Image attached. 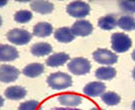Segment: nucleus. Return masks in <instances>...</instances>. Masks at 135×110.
I'll list each match as a JSON object with an SVG mask.
<instances>
[{
	"label": "nucleus",
	"mask_w": 135,
	"mask_h": 110,
	"mask_svg": "<svg viewBox=\"0 0 135 110\" xmlns=\"http://www.w3.org/2000/svg\"><path fill=\"white\" fill-rule=\"evenodd\" d=\"M52 31V25L47 22H40L33 26V35L36 37H47L51 35Z\"/></svg>",
	"instance_id": "obj_18"
},
{
	"label": "nucleus",
	"mask_w": 135,
	"mask_h": 110,
	"mask_svg": "<svg viewBox=\"0 0 135 110\" xmlns=\"http://www.w3.org/2000/svg\"><path fill=\"white\" fill-rule=\"evenodd\" d=\"M7 4V1H0V7H3V6H5Z\"/></svg>",
	"instance_id": "obj_28"
},
{
	"label": "nucleus",
	"mask_w": 135,
	"mask_h": 110,
	"mask_svg": "<svg viewBox=\"0 0 135 110\" xmlns=\"http://www.w3.org/2000/svg\"><path fill=\"white\" fill-rule=\"evenodd\" d=\"M119 7L124 12L135 13V1H120Z\"/></svg>",
	"instance_id": "obj_25"
},
{
	"label": "nucleus",
	"mask_w": 135,
	"mask_h": 110,
	"mask_svg": "<svg viewBox=\"0 0 135 110\" xmlns=\"http://www.w3.org/2000/svg\"><path fill=\"white\" fill-rule=\"evenodd\" d=\"M132 110H135V100L133 101V103H132Z\"/></svg>",
	"instance_id": "obj_31"
},
{
	"label": "nucleus",
	"mask_w": 135,
	"mask_h": 110,
	"mask_svg": "<svg viewBox=\"0 0 135 110\" xmlns=\"http://www.w3.org/2000/svg\"><path fill=\"white\" fill-rule=\"evenodd\" d=\"M20 74V71L16 67L7 64L0 65V81L4 83H10L15 81Z\"/></svg>",
	"instance_id": "obj_7"
},
{
	"label": "nucleus",
	"mask_w": 135,
	"mask_h": 110,
	"mask_svg": "<svg viewBox=\"0 0 135 110\" xmlns=\"http://www.w3.org/2000/svg\"><path fill=\"white\" fill-rule=\"evenodd\" d=\"M3 105H4V98H3V97L0 95V108H1Z\"/></svg>",
	"instance_id": "obj_27"
},
{
	"label": "nucleus",
	"mask_w": 135,
	"mask_h": 110,
	"mask_svg": "<svg viewBox=\"0 0 135 110\" xmlns=\"http://www.w3.org/2000/svg\"><path fill=\"white\" fill-rule=\"evenodd\" d=\"M90 110H105V109H102V108H99V107H93V108Z\"/></svg>",
	"instance_id": "obj_29"
},
{
	"label": "nucleus",
	"mask_w": 135,
	"mask_h": 110,
	"mask_svg": "<svg viewBox=\"0 0 135 110\" xmlns=\"http://www.w3.org/2000/svg\"><path fill=\"white\" fill-rule=\"evenodd\" d=\"M111 46L112 49L117 53H123L131 48L132 40L125 33L116 32L111 36Z\"/></svg>",
	"instance_id": "obj_2"
},
{
	"label": "nucleus",
	"mask_w": 135,
	"mask_h": 110,
	"mask_svg": "<svg viewBox=\"0 0 135 110\" xmlns=\"http://www.w3.org/2000/svg\"><path fill=\"white\" fill-rule=\"evenodd\" d=\"M32 13L28 10H19L14 14V20L17 23H27L31 20Z\"/></svg>",
	"instance_id": "obj_23"
},
{
	"label": "nucleus",
	"mask_w": 135,
	"mask_h": 110,
	"mask_svg": "<svg viewBox=\"0 0 135 110\" xmlns=\"http://www.w3.org/2000/svg\"><path fill=\"white\" fill-rule=\"evenodd\" d=\"M69 60H70L69 54L65 53V52H57V53H54L51 56H49L45 63L50 67H59V66H62L65 63H67Z\"/></svg>",
	"instance_id": "obj_12"
},
{
	"label": "nucleus",
	"mask_w": 135,
	"mask_h": 110,
	"mask_svg": "<svg viewBox=\"0 0 135 110\" xmlns=\"http://www.w3.org/2000/svg\"><path fill=\"white\" fill-rule=\"evenodd\" d=\"M45 72V66L41 63H30L26 65L22 70V73L26 77L29 78H35L40 76Z\"/></svg>",
	"instance_id": "obj_14"
},
{
	"label": "nucleus",
	"mask_w": 135,
	"mask_h": 110,
	"mask_svg": "<svg viewBox=\"0 0 135 110\" xmlns=\"http://www.w3.org/2000/svg\"><path fill=\"white\" fill-rule=\"evenodd\" d=\"M6 37L10 43L14 45H25L31 40L32 35L25 29L14 28L7 32Z\"/></svg>",
	"instance_id": "obj_4"
},
{
	"label": "nucleus",
	"mask_w": 135,
	"mask_h": 110,
	"mask_svg": "<svg viewBox=\"0 0 135 110\" xmlns=\"http://www.w3.org/2000/svg\"><path fill=\"white\" fill-rule=\"evenodd\" d=\"M54 110H81V109H76L75 107H66V108H54Z\"/></svg>",
	"instance_id": "obj_26"
},
{
	"label": "nucleus",
	"mask_w": 135,
	"mask_h": 110,
	"mask_svg": "<svg viewBox=\"0 0 135 110\" xmlns=\"http://www.w3.org/2000/svg\"><path fill=\"white\" fill-rule=\"evenodd\" d=\"M68 69L75 75H85L91 70V63L84 57H76L68 63Z\"/></svg>",
	"instance_id": "obj_3"
},
{
	"label": "nucleus",
	"mask_w": 135,
	"mask_h": 110,
	"mask_svg": "<svg viewBox=\"0 0 135 110\" xmlns=\"http://www.w3.org/2000/svg\"><path fill=\"white\" fill-rule=\"evenodd\" d=\"M102 101L107 105L110 106H114V105H117L120 103V96L116 92H113V91H108V92H104L101 95Z\"/></svg>",
	"instance_id": "obj_22"
},
{
	"label": "nucleus",
	"mask_w": 135,
	"mask_h": 110,
	"mask_svg": "<svg viewBox=\"0 0 135 110\" xmlns=\"http://www.w3.org/2000/svg\"><path fill=\"white\" fill-rule=\"evenodd\" d=\"M90 5L84 1H73L67 6V12L69 15L75 18H84L90 13Z\"/></svg>",
	"instance_id": "obj_5"
},
{
	"label": "nucleus",
	"mask_w": 135,
	"mask_h": 110,
	"mask_svg": "<svg viewBox=\"0 0 135 110\" xmlns=\"http://www.w3.org/2000/svg\"><path fill=\"white\" fill-rule=\"evenodd\" d=\"M117 71L111 66H103L98 68L95 72V76L100 80H111L116 76Z\"/></svg>",
	"instance_id": "obj_19"
},
{
	"label": "nucleus",
	"mask_w": 135,
	"mask_h": 110,
	"mask_svg": "<svg viewBox=\"0 0 135 110\" xmlns=\"http://www.w3.org/2000/svg\"><path fill=\"white\" fill-rule=\"evenodd\" d=\"M2 25V18H1V16H0V26Z\"/></svg>",
	"instance_id": "obj_33"
},
{
	"label": "nucleus",
	"mask_w": 135,
	"mask_h": 110,
	"mask_svg": "<svg viewBox=\"0 0 135 110\" xmlns=\"http://www.w3.org/2000/svg\"><path fill=\"white\" fill-rule=\"evenodd\" d=\"M40 103L36 100H28L19 105L18 110H38Z\"/></svg>",
	"instance_id": "obj_24"
},
{
	"label": "nucleus",
	"mask_w": 135,
	"mask_h": 110,
	"mask_svg": "<svg viewBox=\"0 0 135 110\" xmlns=\"http://www.w3.org/2000/svg\"><path fill=\"white\" fill-rule=\"evenodd\" d=\"M55 38L62 43H69L75 39V35L73 34L70 27L57 28L55 31Z\"/></svg>",
	"instance_id": "obj_17"
},
{
	"label": "nucleus",
	"mask_w": 135,
	"mask_h": 110,
	"mask_svg": "<svg viewBox=\"0 0 135 110\" xmlns=\"http://www.w3.org/2000/svg\"><path fill=\"white\" fill-rule=\"evenodd\" d=\"M57 101L60 102V104L64 105L66 107H76L82 103L83 99L77 94L65 93L57 97Z\"/></svg>",
	"instance_id": "obj_11"
},
{
	"label": "nucleus",
	"mask_w": 135,
	"mask_h": 110,
	"mask_svg": "<svg viewBox=\"0 0 135 110\" xmlns=\"http://www.w3.org/2000/svg\"><path fill=\"white\" fill-rule=\"evenodd\" d=\"M132 76H133V78H134V80H135V68L133 69V71H132Z\"/></svg>",
	"instance_id": "obj_32"
},
{
	"label": "nucleus",
	"mask_w": 135,
	"mask_h": 110,
	"mask_svg": "<svg viewBox=\"0 0 135 110\" xmlns=\"http://www.w3.org/2000/svg\"><path fill=\"white\" fill-rule=\"evenodd\" d=\"M30 8L34 12L45 15V14L51 13L55 9V6L50 1H31Z\"/></svg>",
	"instance_id": "obj_13"
},
{
	"label": "nucleus",
	"mask_w": 135,
	"mask_h": 110,
	"mask_svg": "<svg viewBox=\"0 0 135 110\" xmlns=\"http://www.w3.org/2000/svg\"><path fill=\"white\" fill-rule=\"evenodd\" d=\"M18 51L15 47L8 44H0V61L10 62L18 58Z\"/></svg>",
	"instance_id": "obj_9"
},
{
	"label": "nucleus",
	"mask_w": 135,
	"mask_h": 110,
	"mask_svg": "<svg viewBox=\"0 0 135 110\" xmlns=\"http://www.w3.org/2000/svg\"><path fill=\"white\" fill-rule=\"evenodd\" d=\"M117 26L124 31H132L135 29V18L132 15H122L117 20Z\"/></svg>",
	"instance_id": "obj_21"
},
{
	"label": "nucleus",
	"mask_w": 135,
	"mask_h": 110,
	"mask_svg": "<svg viewBox=\"0 0 135 110\" xmlns=\"http://www.w3.org/2000/svg\"><path fill=\"white\" fill-rule=\"evenodd\" d=\"M132 59L135 61V50L133 51V52H132Z\"/></svg>",
	"instance_id": "obj_30"
},
{
	"label": "nucleus",
	"mask_w": 135,
	"mask_h": 110,
	"mask_svg": "<svg viewBox=\"0 0 135 110\" xmlns=\"http://www.w3.org/2000/svg\"><path fill=\"white\" fill-rule=\"evenodd\" d=\"M26 89L21 86H10L5 90L4 95L10 100H20L26 96Z\"/></svg>",
	"instance_id": "obj_15"
},
{
	"label": "nucleus",
	"mask_w": 135,
	"mask_h": 110,
	"mask_svg": "<svg viewBox=\"0 0 135 110\" xmlns=\"http://www.w3.org/2000/svg\"><path fill=\"white\" fill-rule=\"evenodd\" d=\"M93 29H94L93 24L90 21L84 20V19L76 21L71 27V30L75 36H82V37L92 34Z\"/></svg>",
	"instance_id": "obj_8"
},
{
	"label": "nucleus",
	"mask_w": 135,
	"mask_h": 110,
	"mask_svg": "<svg viewBox=\"0 0 135 110\" xmlns=\"http://www.w3.org/2000/svg\"><path fill=\"white\" fill-rule=\"evenodd\" d=\"M98 26L103 30H112L117 26V19L112 14L102 16L98 20Z\"/></svg>",
	"instance_id": "obj_20"
},
{
	"label": "nucleus",
	"mask_w": 135,
	"mask_h": 110,
	"mask_svg": "<svg viewBox=\"0 0 135 110\" xmlns=\"http://www.w3.org/2000/svg\"><path fill=\"white\" fill-rule=\"evenodd\" d=\"M30 52L31 54L34 56H45V55L51 54L52 52V47L50 43H46V42H38V43L33 44L31 47H30Z\"/></svg>",
	"instance_id": "obj_16"
},
{
	"label": "nucleus",
	"mask_w": 135,
	"mask_h": 110,
	"mask_svg": "<svg viewBox=\"0 0 135 110\" xmlns=\"http://www.w3.org/2000/svg\"><path fill=\"white\" fill-rule=\"evenodd\" d=\"M106 90V85L100 81H93L88 83L83 89V92L90 97L101 96Z\"/></svg>",
	"instance_id": "obj_10"
},
{
	"label": "nucleus",
	"mask_w": 135,
	"mask_h": 110,
	"mask_svg": "<svg viewBox=\"0 0 135 110\" xmlns=\"http://www.w3.org/2000/svg\"><path fill=\"white\" fill-rule=\"evenodd\" d=\"M93 58L97 63H100L103 65H113L118 61V56L114 52L108 49L99 48L93 53Z\"/></svg>",
	"instance_id": "obj_6"
},
{
	"label": "nucleus",
	"mask_w": 135,
	"mask_h": 110,
	"mask_svg": "<svg viewBox=\"0 0 135 110\" xmlns=\"http://www.w3.org/2000/svg\"><path fill=\"white\" fill-rule=\"evenodd\" d=\"M46 82L51 89L55 90H65L72 86L73 80L71 75L64 72H56L51 73L46 78Z\"/></svg>",
	"instance_id": "obj_1"
}]
</instances>
